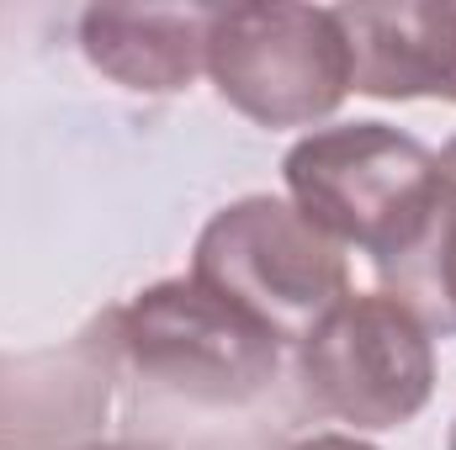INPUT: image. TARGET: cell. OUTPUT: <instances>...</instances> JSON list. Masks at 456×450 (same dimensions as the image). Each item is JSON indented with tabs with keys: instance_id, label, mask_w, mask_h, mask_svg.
Returning a JSON list of instances; mask_svg holds the SVG:
<instances>
[{
	"instance_id": "7",
	"label": "cell",
	"mask_w": 456,
	"mask_h": 450,
	"mask_svg": "<svg viewBox=\"0 0 456 450\" xmlns=\"http://www.w3.org/2000/svg\"><path fill=\"white\" fill-rule=\"evenodd\" d=\"M350 43V91L377 101L441 96L456 85V5L409 0V5H335Z\"/></svg>"
},
{
	"instance_id": "2",
	"label": "cell",
	"mask_w": 456,
	"mask_h": 450,
	"mask_svg": "<svg viewBox=\"0 0 456 450\" xmlns=\"http://www.w3.org/2000/svg\"><path fill=\"white\" fill-rule=\"evenodd\" d=\"M191 281L281 344H297L350 292V265L340 244L324 238L292 202L244 197L202 228Z\"/></svg>"
},
{
	"instance_id": "6",
	"label": "cell",
	"mask_w": 456,
	"mask_h": 450,
	"mask_svg": "<svg viewBox=\"0 0 456 450\" xmlns=\"http://www.w3.org/2000/svg\"><path fill=\"white\" fill-rule=\"evenodd\" d=\"M122 371L117 308L91 318L64 350L0 355V450H86Z\"/></svg>"
},
{
	"instance_id": "13",
	"label": "cell",
	"mask_w": 456,
	"mask_h": 450,
	"mask_svg": "<svg viewBox=\"0 0 456 450\" xmlns=\"http://www.w3.org/2000/svg\"><path fill=\"white\" fill-rule=\"evenodd\" d=\"M452 101H456V85H452Z\"/></svg>"
},
{
	"instance_id": "10",
	"label": "cell",
	"mask_w": 456,
	"mask_h": 450,
	"mask_svg": "<svg viewBox=\"0 0 456 450\" xmlns=\"http://www.w3.org/2000/svg\"><path fill=\"white\" fill-rule=\"evenodd\" d=\"M287 450H377V446H366L355 435H308V440H297V446H287Z\"/></svg>"
},
{
	"instance_id": "3",
	"label": "cell",
	"mask_w": 456,
	"mask_h": 450,
	"mask_svg": "<svg viewBox=\"0 0 456 450\" xmlns=\"http://www.w3.org/2000/svg\"><path fill=\"white\" fill-rule=\"evenodd\" d=\"M208 75L260 127H308L350 96L335 5H224L208 16Z\"/></svg>"
},
{
	"instance_id": "8",
	"label": "cell",
	"mask_w": 456,
	"mask_h": 450,
	"mask_svg": "<svg viewBox=\"0 0 456 450\" xmlns=\"http://www.w3.org/2000/svg\"><path fill=\"white\" fill-rule=\"evenodd\" d=\"M208 16L213 11L91 5L80 16V48L117 85L170 96L208 69Z\"/></svg>"
},
{
	"instance_id": "1",
	"label": "cell",
	"mask_w": 456,
	"mask_h": 450,
	"mask_svg": "<svg viewBox=\"0 0 456 450\" xmlns=\"http://www.w3.org/2000/svg\"><path fill=\"white\" fill-rule=\"evenodd\" d=\"M292 207L324 238L371 254L377 270L398 265L436 207V154L387 127V122H340L292 143L287 165Z\"/></svg>"
},
{
	"instance_id": "5",
	"label": "cell",
	"mask_w": 456,
	"mask_h": 450,
	"mask_svg": "<svg viewBox=\"0 0 456 450\" xmlns=\"http://www.w3.org/2000/svg\"><path fill=\"white\" fill-rule=\"evenodd\" d=\"M303 398L355 430H398L436 392V339L387 292H345L297 339Z\"/></svg>"
},
{
	"instance_id": "4",
	"label": "cell",
	"mask_w": 456,
	"mask_h": 450,
	"mask_svg": "<svg viewBox=\"0 0 456 450\" xmlns=\"http://www.w3.org/2000/svg\"><path fill=\"white\" fill-rule=\"evenodd\" d=\"M122 366L181 403L239 408L260 398L281 371V339L249 324L202 281H159L117 308Z\"/></svg>"
},
{
	"instance_id": "11",
	"label": "cell",
	"mask_w": 456,
	"mask_h": 450,
	"mask_svg": "<svg viewBox=\"0 0 456 450\" xmlns=\"http://www.w3.org/2000/svg\"><path fill=\"white\" fill-rule=\"evenodd\" d=\"M86 450H127V446H102V440H96V446H86Z\"/></svg>"
},
{
	"instance_id": "9",
	"label": "cell",
	"mask_w": 456,
	"mask_h": 450,
	"mask_svg": "<svg viewBox=\"0 0 456 450\" xmlns=\"http://www.w3.org/2000/svg\"><path fill=\"white\" fill-rule=\"evenodd\" d=\"M387 297H398L436 334H456V138L436 154V207L419 244L382 270Z\"/></svg>"
},
{
	"instance_id": "12",
	"label": "cell",
	"mask_w": 456,
	"mask_h": 450,
	"mask_svg": "<svg viewBox=\"0 0 456 450\" xmlns=\"http://www.w3.org/2000/svg\"><path fill=\"white\" fill-rule=\"evenodd\" d=\"M446 450H456V424H452V446H446Z\"/></svg>"
}]
</instances>
